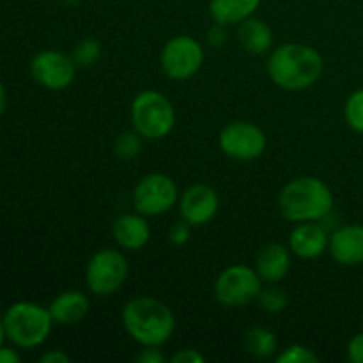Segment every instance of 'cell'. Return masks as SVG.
<instances>
[{
	"instance_id": "obj_11",
	"label": "cell",
	"mask_w": 363,
	"mask_h": 363,
	"mask_svg": "<svg viewBox=\"0 0 363 363\" xmlns=\"http://www.w3.org/2000/svg\"><path fill=\"white\" fill-rule=\"evenodd\" d=\"M30 74L45 89L62 91L74 80L77 64L73 57L59 50H43L30 60Z\"/></svg>"
},
{
	"instance_id": "obj_10",
	"label": "cell",
	"mask_w": 363,
	"mask_h": 363,
	"mask_svg": "<svg viewBox=\"0 0 363 363\" xmlns=\"http://www.w3.org/2000/svg\"><path fill=\"white\" fill-rule=\"evenodd\" d=\"M266 135L257 124L248 121H234L227 124L218 137V145L233 160L250 162L266 151Z\"/></svg>"
},
{
	"instance_id": "obj_34",
	"label": "cell",
	"mask_w": 363,
	"mask_h": 363,
	"mask_svg": "<svg viewBox=\"0 0 363 363\" xmlns=\"http://www.w3.org/2000/svg\"><path fill=\"white\" fill-rule=\"evenodd\" d=\"M7 339L6 326H4V318H0V346H4V340Z\"/></svg>"
},
{
	"instance_id": "obj_28",
	"label": "cell",
	"mask_w": 363,
	"mask_h": 363,
	"mask_svg": "<svg viewBox=\"0 0 363 363\" xmlns=\"http://www.w3.org/2000/svg\"><path fill=\"white\" fill-rule=\"evenodd\" d=\"M165 358L160 353L158 346H144V350L137 354V362L140 363H162Z\"/></svg>"
},
{
	"instance_id": "obj_22",
	"label": "cell",
	"mask_w": 363,
	"mask_h": 363,
	"mask_svg": "<svg viewBox=\"0 0 363 363\" xmlns=\"http://www.w3.org/2000/svg\"><path fill=\"white\" fill-rule=\"evenodd\" d=\"M259 307L264 312H269V314H279V312L286 311L287 305H289V298L284 293L282 289H277V287H266V289H261L257 296Z\"/></svg>"
},
{
	"instance_id": "obj_17",
	"label": "cell",
	"mask_w": 363,
	"mask_h": 363,
	"mask_svg": "<svg viewBox=\"0 0 363 363\" xmlns=\"http://www.w3.org/2000/svg\"><path fill=\"white\" fill-rule=\"evenodd\" d=\"M89 298L80 291H64L50 303L48 311L55 325H77L89 314Z\"/></svg>"
},
{
	"instance_id": "obj_2",
	"label": "cell",
	"mask_w": 363,
	"mask_h": 363,
	"mask_svg": "<svg viewBox=\"0 0 363 363\" xmlns=\"http://www.w3.org/2000/svg\"><path fill=\"white\" fill-rule=\"evenodd\" d=\"M124 330L140 346H162L176 330V318L163 301L155 298H133L121 314Z\"/></svg>"
},
{
	"instance_id": "obj_19",
	"label": "cell",
	"mask_w": 363,
	"mask_h": 363,
	"mask_svg": "<svg viewBox=\"0 0 363 363\" xmlns=\"http://www.w3.org/2000/svg\"><path fill=\"white\" fill-rule=\"evenodd\" d=\"M261 6V0H211L209 14L215 23L236 25L254 16Z\"/></svg>"
},
{
	"instance_id": "obj_15",
	"label": "cell",
	"mask_w": 363,
	"mask_h": 363,
	"mask_svg": "<svg viewBox=\"0 0 363 363\" xmlns=\"http://www.w3.org/2000/svg\"><path fill=\"white\" fill-rule=\"evenodd\" d=\"M113 238L124 250H140L149 243L151 227L140 213H126L113 222Z\"/></svg>"
},
{
	"instance_id": "obj_12",
	"label": "cell",
	"mask_w": 363,
	"mask_h": 363,
	"mask_svg": "<svg viewBox=\"0 0 363 363\" xmlns=\"http://www.w3.org/2000/svg\"><path fill=\"white\" fill-rule=\"evenodd\" d=\"M218 195L208 184H194L183 194L179 201L181 218L190 222L191 225H206L215 218L218 211Z\"/></svg>"
},
{
	"instance_id": "obj_23",
	"label": "cell",
	"mask_w": 363,
	"mask_h": 363,
	"mask_svg": "<svg viewBox=\"0 0 363 363\" xmlns=\"http://www.w3.org/2000/svg\"><path fill=\"white\" fill-rule=\"evenodd\" d=\"M344 116H346V123L350 124L351 130L363 133V89H358L347 98Z\"/></svg>"
},
{
	"instance_id": "obj_14",
	"label": "cell",
	"mask_w": 363,
	"mask_h": 363,
	"mask_svg": "<svg viewBox=\"0 0 363 363\" xmlns=\"http://www.w3.org/2000/svg\"><path fill=\"white\" fill-rule=\"evenodd\" d=\"M328 234L318 222H301L289 236V250L301 259L321 257L328 248Z\"/></svg>"
},
{
	"instance_id": "obj_6",
	"label": "cell",
	"mask_w": 363,
	"mask_h": 363,
	"mask_svg": "<svg viewBox=\"0 0 363 363\" xmlns=\"http://www.w3.org/2000/svg\"><path fill=\"white\" fill-rule=\"evenodd\" d=\"M262 289V280L254 268L233 264L223 269L215 282V296L223 307H245L257 300Z\"/></svg>"
},
{
	"instance_id": "obj_7",
	"label": "cell",
	"mask_w": 363,
	"mask_h": 363,
	"mask_svg": "<svg viewBox=\"0 0 363 363\" xmlns=\"http://www.w3.org/2000/svg\"><path fill=\"white\" fill-rule=\"evenodd\" d=\"M128 261L121 252L112 248L98 250L85 268V282L91 293L110 296L123 287L128 279Z\"/></svg>"
},
{
	"instance_id": "obj_24",
	"label": "cell",
	"mask_w": 363,
	"mask_h": 363,
	"mask_svg": "<svg viewBox=\"0 0 363 363\" xmlns=\"http://www.w3.org/2000/svg\"><path fill=\"white\" fill-rule=\"evenodd\" d=\"M101 55V45L96 39L80 41L73 50V60L77 67H91Z\"/></svg>"
},
{
	"instance_id": "obj_25",
	"label": "cell",
	"mask_w": 363,
	"mask_h": 363,
	"mask_svg": "<svg viewBox=\"0 0 363 363\" xmlns=\"http://www.w3.org/2000/svg\"><path fill=\"white\" fill-rule=\"evenodd\" d=\"M319 357L307 346L293 344L277 357V363H318Z\"/></svg>"
},
{
	"instance_id": "obj_20",
	"label": "cell",
	"mask_w": 363,
	"mask_h": 363,
	"mask_svg": "<svg viewBox=\"0 0 363 363\" xmlns=\"http://www.w3.org/2000/svg\"><path fill=\"white\" fill-rule=\"evenodd\" d=\"M245 350L255 358H269L277 353L279 347V340L272 330L264 328V326H254L248 330L243 337Z\"/></svg>"
},
{
	"instance_id": "obj_4",
	"label": "cell",
	"mask_w": 363,
	"mask_h": 363,
	"mask_svg": "<svg viewBox=\"0 0 363 363\" xmlns=\"http://www.w3.org/2000/svg\"><path fill=\"white\" fill-rule=\"evenodd\" d=\"M2 318L7 339L21 350L41 346L55 325L48 308L34 301L13 303Z\"/></svg>"
},
{
	"instance_id": "obj_33",
	"label": "cell",
	"mask_w": 363,
	"mask_h": 363,
	"mask_svg": "<svg viewBox=\"0 0 363 363\" xmlns=\"http://www.w3.org/2000/svg\"><path fill=\"white\" fill-rule=\"evenodd\" d=\"M6 105H7L6 87H4V84H2V82H0V117H2L4 110H6Z\"/></svg>"
},
{
	"instance_id": "obj_29",
	"label": "cell",
	"mask_w": 363,
	"mask_h": 363,
	"mask_svg": "<svg viewBox=\"0 0 363 363\" xmlns=\"http://www.w3.org/2000/svg\"><path fill=\"white\" fill-rule=\"evenodd\" d=\"M174 363H204L206 358L197 350H183L172 357Z\"/></svg>"
},
{
	"instance_id": "obj_18",
	"label": "cell",
	"mask_w": 363,
	"mask_h": 363,
	"mask_svg": "<svg viewBox=\"0 0 363 363\" xmlns=\"http://www.w3.org/2000/svg\"><path fill=\"white\" fill-rule=\"evenodd\" d=\"M238 41L252 55H264L273 46V32L268 23L252 16L240 23Z\"/></svg>"
},
{
	"instance_id": "obj_8",
	"label": "cell",
	"mask_w": 363,
	"mask_h": 363,
	"mask_svg": "<svg viewBox=\"0 0 363 363\" xmlns=\"http://www.w3.org/2000/svg\"><path fill=\"white\" fill-rule=\"evenodd\" d=\"M204 62L202 45L191 35H176L162 50L160 64L170 80H188L199 73Z\"/></svg>"
},
{
	"instance_id": "obj_30",
	"label": "cell",
	"mask_w": 363,
	"mask_h": 363,
	"mask_svg": "<svg viewBox=\"0 0 363 363\" xmlns=\"http://www.w3.org/2000/svg\"><path fill=\"white\" fill-rule=\"evenodd\" d=\"M208 39L213 46H222L223 43L227 41V32H225V25L222 23H215V27L209 28L208 32Z\"/></svg>"
},
{
	"instance_id": "obj_31",
	"label": "cell",
	"mask_w": 363,
	"mask_h": 363,
	"mask_svg": "<svg viewBox=\"0 0 363 363\" xmlns=\"http://www.w3.org/2000/svg\"><path fill=\"white\" fill-rule=\"evenodd\" d=\"M43 363H69V357H67L64 351L55 350V351H48L46 354L41 357Z\"/></svg>"
},
{
	"instance_id": "obj_3",
	"label": "cell",
	"mask_w": 363,
	"mask_h": 363,
	"mask_svg": "<svg viewBox=\"0 0 363 363\" xmlns=\"http://www.w3.org/2000/svg\"><path fill=\"white\" fill-rule=\"evenodd\" d=\"M279 208L289 222H319L332 213L333 194L319 177H296L280 191Z\"/></svg>"
},
{
	"instance_id": "obj_26",
	"label": "cell",
	"mask_w": 363,
	"mask_h": 363,
	"mask_svg": "<svg viewBox=\"0 0 363 363\" xmlns=\"http://www.w3.org/2000/svg\"><path fill=\"white\" fill-rule=\"evenodd\" d=\"M191 223L186 222L184 218H181L179 222L174 223L172 227H170L169 230V240L172 241L174 245H184L188 243V240H190L191 236Z\"/></svg>"
},
{
	"instance_id": "obj_5",
	"label": "cell",
	"mask_w": 363,
	"mask_h": 363,
	"mask_svg": "<svg viewBox=\"0 0 363 363\" xmlns=\"http://www.w3.org/2000/svg\"><path fill=\"white\" fill-rule=\"evenodd\" d=\"M133 130L147 140L169 137L176 124V112L165 94L158 91H142L131 103Z\"/></svg>"
},
{
	"instance_id": "obj_32",
	"label": "cell",
	"mask_w": 363,
	"mask_h": 363,
	"mask_svg": "<svg viewBox=\"0 0 363 363\" xmlns=\"http://www.w3.org/2000/svg\"><path fill=\"white\" fill-rule=\"evenodd\" d=\"M18 362H21V357L20 353H16V350L0 346V363H18Z\"/></svg>"
},
{
	"instance_id": "obj_13",
	"label": "cell",
	"mask_w": 363,
	"mask_h": 363,
	"mask_svg": "<svg viewBox=\"0 0 363 363\" xmlns=\"http://www.w3.org/2000/svg\"><path fill=\"white\" fill-rule=\"evenodd\" d=\"M328 250L339 264H363V225H344L330 236Z\"/></svg>"
},
{
	"instance_id": "obj_27",
	"label": "cell",
	"mask_w": 363,
	"mask_h": 363,
	"mask_svg": "<svg viewBox=\"0 0 363 363\" xmlns=\"http://www.w3.org/2000/svg\"><path fill=\"white\" fill-rule=\"evenodd\" d=\"M347 360L363 363V333H358L347 344Z\"/></svg>"
},
{
	"instance_id": "obj_1",
	"label": "cell",
	"mask_w": 363,
	"mask_h": 363,
	"mask_svg": "<svg viewBox=\"0 0 363 363\" xmlns=\"http://www.w3.org/2000/svg\"><path fill=\"white\" fill-rule=\"evenodd\" d=\"M325 62L315 48L301 43H286L272 52L268 74L273 84L286 91H303L321 78Z\"/></svg>"
},
{
	"instance_id": "obj_9",
	"label": "cell",
	"mask_w": 363,
	"mask_h": 363,
	"mask_svg": "<svg viewBox=\"0 0 363 363\" xmlns=\"http://www.w3.org/2000/svg\"><path fill=\"white\" fill-rule=\"evenodd\" d=\"M177 202V184L167 174L152 172L142 177L133 190V206L144 216L170 211Z\"/></svg>"
},
{
	"instance_id": "obj_21",
	"label": "cell",
	"mask_w": 363,
	"mask_h": 363,
	"mask_svg": "<svg viewBox=\"0 0 363 363\" xmlns=\"http://www.w3.org/2000/svg\"><path fill=\"white\" fill-rule=\"evenodd\" d=\"M113 151L121 160H131L142 151V135L138 131H123L113 142Z\"/></svg>"
},
{
	"instance_id": "obj_16",
	"label": "cell",
	"mask_w": 363,
	"mask_h": 363,
	"mask_svg": "<svg viewBox=\"0 0 363 363\" xmlns=\"http://www.w3.org/2000/svg\"><path fill=\"white\" fill-rule=\"evenodd\" d=\"M291 268V252L280 243H268L259 250L255 272L262 282L277 284L286 279Z\"/></svg>"
}]
</instances>
